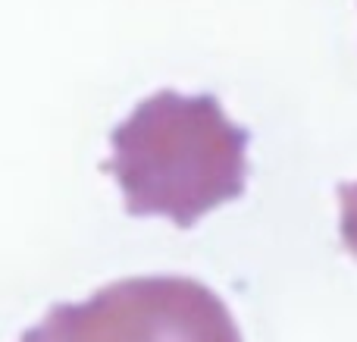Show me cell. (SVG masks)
<instances>
[{
  "label": "cell",
  "instance_id": "6da1fadb",
  "mask_svg": "<svg viewBox=\"0 0 357 342\" xmlns=\"http://www.w3.org/2000/svg\"><path fill=\"white\" fill-rule=\"evenodd\" d=\"M104 173L119 182L132 217H167L178 230L245 192L248 132L213 94L144 98L110 135Z\"/></svg>",
  "mask_w": 357,
  "mask_h": 342
},
{
  "label": "cell",
  "instance_id": "7a4b0ae2",
  "mask_svg": "<svg viewBox=\"0 0 357 342\" xmlns=\"http://www.w3.org/2000/svg\"><path fill=\"white\" fill-rule=\"evenodd\" d=\"M22 342H241L226 302L188 276H132L56 305Z\"/></svg>",
  "mask_w": 357,
  "mask_h": 342
},
{
  "label": "cell",
  "instance_id": "3957f363",
  "mask_svg": "<svg viewBox=\"0 0 357 342\" xmlns=\"http://www.w3.org/2000/svg\"><path fill=\"white\" fill-rule=\"evenodd\" d=\"M339 201H342V242L357 258V182L339 186Z\"/></svg>",
  "mask_w": 357,
  "mask_h": 342
}]
</instances>
